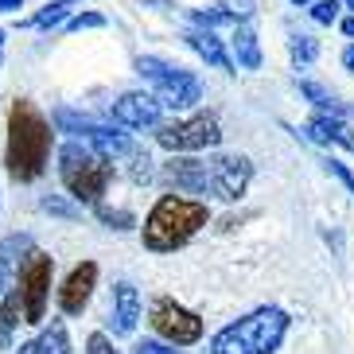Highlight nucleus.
<instances>
[{"instance_id": "20", "label": "nucleus", "mask_w": 354, "mask_h": 354, "mask_svg": "<svg viewBox=\"0 0 354 354\" xmlns=\"http://www.w3.org/2000/svg\"><path fill=\"white\" fill-rule=\"evenodd\" d=\"M66 8H71V0H55V4H47L32 24H35V28H55V24H63Z\"/></svg>"}, {"instance_id": "25", "label": "nucleus", "mask_w": 354, "mask_h": 354, "mask_svg": "<svg viewBox=\"0 0 354 354\" xmlns=\"http://www.w3.org/2000/svg\"><path fill=\"white\" fill-rule=\"evenodd\" d=\"M133 354H179L176 346H167V343H152V339H145V343H136Z\"/></svg>"}, {"instance_id": "10", "label": "nucleus", "mask_w": 354, "mask_h": 354, "mask_svg": "<svg viewBox=\"0 0 354 354\" xmlns=\"http://www.w3.org/2000/svg\"><path fill=\"white\" fill-rule=\"evenodd\" d=\"M113 121L125 129H152L160 121V102L152 94H125L113 102Z\"/></svg>"}, {"instance_id": "28", "label": "nucleus", "mask_w": 354, "mask_h": 354, "mask_svg": "<svg viewBox=\"0 0 354 354\" xmlns=\"http://www.w3.org/2000/svg\"><path fill=\"white\" fill-rule=\"evenodd\" d=\"M222 4H230V16H250L253 12V0H222Z\"/></svg>"}, {"instance_id": "4", "label": "nucleus", "mask_w": 354, "mask_h": 354, "mask_svg": "<svg viewBox=\"0 0 354 354\" xmlns=\"http://www.w3.org/2000/svg\"><path fill=\"white\" fill-rule=\"evenodd\" d=\"M59 176H63V187L71 191L78 203H97L113 179V164L105 152L90 145H66L59 152Z\"/></svg>"}, {"instance_id": "15", "label": "nucleus", "mask_w": 354, "mask_h": 354, "mask_svg": "<svg viewBox=\"0 0 354 354\" xmlns=\"http://www.w3.org/2000/svg\"><path fill=\"white\" fill-rule=\"evenodd\" d=\"M16 354H71V335H66V323L55 319L51 327H43L32 343H24Z\"/></svg>"}, {"instance_id": "24", "label": "nucleus", "mask_w": 354, "mask_h": 354, "mask_svg": "<svg viewBox=\"0 0 354 354\" xmlns=\"http://www.w3.org/2000/svg\"><path fill=\"white\" fill-rule=\"evenodd\" d=\"M86 354H117V351H113V343H109L102 331H94L90 339H86Z\"/></svg>"}, {"instance_id": "23", "label": "nucleus", "mask_w": 354, "mask_h": 354, "mask_svg": "<svg viewBox=\"0 0 354 354\" xmlns=\"http://www.w3.org/2000/svg\"><path fill=\"white\" fill-rule=\"evenodd\" d=\"M97 218H102L105 226H113V230H129V226H133V214H129V210H109V207H97Z\"/></svg>"}, {"instance_id": "18", "label": "nucleus", "mask_w": 354, "mask_h": 354, "mask_svg": "<svg viewBox=\"0 0 354 354\" xmlns=\"http://www.w3.org/2000/svg\"><path fill=\"white\" fill-rule=\"evenodd\" d=\"M20 315H24V300H20V288H12L4 300H0V339L8 343V331L20 323Z\"/></svg>"}, {"instance_id": "2", "label": "nucleus", "mask_w": 354, "mask_h": 354, "mask_svg": "<svg viewBox=\"0 0 354 354\" xmlns=\"http://www.w3.org/2000/svg\"><path fill=\"white\" fill-rule=\"evenodd\" d=\"M210 222L207 203L198 198H179V195H164L152 207V214L145 218V250L152 253H176L179 245H187L198 230Z\"/></svg>"}, {"instance_id": "26", "label": "nucleus", "mask_w": 354, "mask_h": 354, "mask_svg": "<svg viewBox=\"0 0 354 354\" xmlns=\"http://www.w3.org/2000/svg\"><path fill=\"white\" fill-rule=\"evenodd\" d=\"M102 16H97V12H86V16H74V20H71V28H74V32H82V28H102Z\"/></svg>"}, {"instance_id": "27", "label": "nucleus", "mask_w": 354, "mask_h": 354, "mask_svg": "<svg viewBox=\"0 0 354 354\" xmlns=\"http://www.w3.org/2000/svg\"><path fill=\"white\" fill-rule=\"evenodd\" d=\"M323 164H327V171H335V176L343 179V187H346V191H354V176L346 171L343 164H339V160H323Z\"/></svg>"}, {"instance_id": "19", "label": "nucleus", "mask_w": 354, "mask_h": 354, "mask_svg": "<svg viewBox=\"0 0 354 354\" xmlns=\"http://www.w3.org/2000/svg\"><path fill=\"white\" fill-rule=\"evenodd\" d=\"M292 59L296 63H315V55H319V43L312 39V35H292Z\"/></svg>"}, {"instance_id": "8", "label": "nucleus", "mask_w": 354, "mask_h": 354, "mask_svg": "<svg viewBox=\"0 0 354 354\" xmlns=\"http://www.w3.org/2000/svg\"><path fill=\"white\" fill-rule=\"evenodd\" d=\"M250 179H253L250 156H222L210 164V195L222 198V203H238L250 187Z\"/></svg>"}, {"instance_id": "6", "label": "nucleus", "mask_w": 354, "mask_h": 354, "mask_svg": "<svg viewBox=\"0 0 354 354\" xmlns=\"http://www.w3.org/2000/svg\"><path fill=\"white\" fill-rule=\"evenodd\" d=\"M152 327L171 346H187L203 335V319L195 312H187L183 304H176L171 296H156L152 300Z\"/></svg>"}, {"instance_id": "35", "label": "nucleus", "mask_w": 354, "mask_h": 354, "mask_svg": "<svg viewBox=\"0 0 354 354\" xmlns=\"http://www.w3.org/2000/svg\"><path fill=\"white\" fill-rule=\"evenodd\" d=\"M0 43H4V32H0Z\"/></svg>"}, {"instance_id": "30", "label": "nucleus", "mask_w": 354, "mask_h": 354, "mask_svg": "<svg viewBox=\"0 0 354 354\" xmlns=\"http://www.w3.org/2000/svg\"><path fill=\"white\" fill-rule=\"evenodd\" d=\"M343 66L354 74V47H346V51H343Z\"/></svg>"}, {"instance_id": "11", "label": "nucleus", "mask_w": 354, "mask_h": 354, "mask_svg": "<svg viewBox=\"0 0 354 354\" xmlns=\"http://www.w3.org/2000/svg\"><path fill=\"white\" fill-rule=\"evenodd\" d=\"M94 284H97V265L94 261H82V265L66 277L63 288H59V308H63L66 315H78L86 308V300H90Z\"/></svg>"}, {"instance_id": "21", "label": "nucleus", "mask_w": 354, "mask_h": 354, "mask_svg": "<svg viewBox=\"0 0 354 354\" xmlns=\"http://www.w3.org/2000/svg\"><path fill=\"white\" fill-rule=\"evenodd\" d=\"M300 94H304V97H312V102L319 105V109H331V113H343V109L335 105V97L327 94L323 86H315V82H300Z\"/></svg>"}, {"instance_id": "32", "label": "nucleus", "mask_w": 354, "mask_h": 354, "mask_svg": "<svg viewBox=\"0 0 354 354\" xmlns=\"http://www.w3.org/2000/svg\"><path fill=\"white\" fill-rule=\"evenodd\" d=\"M343 32H346V35H351V39H354V16H351V20H343Z\"/></svg>"}, {"instance_id": "31", "label": "nucleus", "mask_w": 354, "mask_h": 354, "mask_svg": "<svg viewBox=\"0 0 354 354\" xmlns=\"http://www.w3.org/2000/svg\"><path fill=\"white\" fill-rule=\"evenodd\" d=\"M24 0H0V12H12V8H20Z\"/></svg>"}, {"instance_id": "22", "label": "nucleus", "mask_w": 354, "mask_h": 354, "mask_svg": "<svg viewBox=\"0 0 354 354\" xmlns=\"http://www.w3.org/2000/svg\"><path fill=\"white\" fill-rule=\"evenodd\" d=\"M339 8H343L339 0H315L312 4V20L315 24H335L339 20Z\"/></svg>"}, {"instance_id": "7", "label": "nucleus", "mask_w": 354, "mask_h": 354, "mask_svg": "<svg viewBox=\"0 0 354 354\" xmlns=\"http://www.w3.org/2000/svg\"><path fill=\"white\" fill-rule=\"evenodd\" d=\"M55 261L47 253H32L20 269V300H24V323H43L47 312V292H51Z\"/></svg>"}, {"instance_id": "12", "label": "nucleus", "mask_w": 354, "mask_h": 354, "mask_svg": "<svg viewBox=\"0 0 354 354\" xmlns=\"http://www.w3.org/2000/svg\"><path fill=\"white\" fill-rule=\"evenodd\" d=\"M164 179L167 183H176L179 191H195V195L210 191V167L198 164V160H167Z\"/></svg>"}, {"instance_id": "14", "label": "nucleus", "mask_w": 354, "mask_h": 354, "mask_svg": "<svg viewBox=\"0 0 354 354\" xmlns=\"http://www.w3.org/2000/svg\"><path fill=\"white\" fill-rule=\"evenodd\" d=\"M308 136L319 140V145H343V148L354 152V133L346 129L343 117H327V113L312 117V121H308Z\"/></svg>"}, {"instance_id": "16", "label": "nucleus", "mask_w": 354, "mask_h": 354, "mask_svg": "<svg viewBox=\"0 0 354 354\" xmlns=\"http://www.w3.org/2000/svg\"><path fill=\"white\" fill-rule=\"evenodd\" d=\"M187 43L195 47L198 55H203V59H207L210 66H214V71L234 74V59L226 55V47H222V39H218L214 32H191V35H187Z\"/></svg>"}, {"instance_id": "9", "label": "nucleus", "mask_w": 354, "mask_h": 354, "mask_svg": "<svg viewBox=\"0 0 354 354\" xmlns=\"http://www.w3.org/2000/svg\"><path fill=\"white\" fill-rule=\"evenodd\" d=\"M160 102V109H191V105L203 97V82H198L195 74L187 71H167L156 78V94H152Z\"/></svg>"}, {"instance_id": "3", "label": "nucleus", "mask_w": 354, "mask_h": 354, "mask_svg": "<svg viewBox=\"0 0 354 354\" xmlns=\"http://www.w3.org/2000/svg\"><path fill=\"white\" fill-rule=\"evenodd\" d=\"M288 323L292 319L284 308H257L238 323L222 327L210 339V354H277L288 335Z\"/></svg>"}, {"instance_id": "17", "label": "nucleus", "mask_w": 354, "mask_h": 354, "mask_svg": "<svg viewBox=\"0 0 354 354\" xmlns=\"http://www.w3.org/2000/svg\"><path fill=\"white\" fill-rule=\"evenodd\" d=\"M234 55H238V66H245V71H257L261 66V47H257V35L250 32V28H234Z\"/></svg>"}, {"instance_id": "29", "label": "nucleus", "mask_w": 354, "mask_h": 354, "mask_svg": "<svg viewBox=\"0 0 354 354\" xmlns=\"http://www.w3.org/2000/svg\"><path fill=\"white\" fill-rule=\"evenodd\" d=\"M8 277H12V265L0 257V296H4V288H8Z\"/></svg>"}, {"instance_id": "33", "label": "nucleus", "mask_w": 354, "mask_h": 354, "mask_svg": "<svg viewBox=\"0 0 354 354\" xmlns=\"http://www.w3.org/2000/svg\"><path fill=\"white\" fill-rule=\"evenodd\" d=\"M346 8H354V0H346Z\"/></svg>"}, {"instance_id": "1", "label": "nucleus", "mask_w": 354, "mask_h": 354, "mask_svg": "<svg viewBox=\"0 0 354 354\" xmlns=\"http://www.w3.org/2000/svg\"><path fill=\"white\" fill-rule=\"evenodd\" d=\"M47 156H51V125L32 102H16L8 113V152H4L8 176L16 183H32L43 176Z\"/></svg>"}, {"instance_id": "34", "label": "nucleus", "mask_w": 354, "mask_h": 354, "mask_svg": "<svg viewBox=\"0 0 354 354\" xmlns=\"http://www.w3.org/2000/svg\"><path fill=\"white\" fill-rule=\"evenodd\" d=\"M296 4H308V0H296Z\"/></svg>"}, {"instance_id": "13", "label": "nucleus", "mask_w": 354, "mask_h": 354, "mask_svg": "<svg viewBox=\"0 0 354 354\" xmlns=\"http://www.w3.org/2000/svg\"><path fill=\"white\" fill-rule=\"evenodd\" d=\"M113 335H133L136 331V319H140V296H136V288L129 281H121L113 288Z\"/></svg>"}, {"instance_id": "5", "label": "nucleus", "mask_w": 354, "mask_h": 354, "mask_svg": "<svg viewBox=\"0 0 354 354\" xmlns=\"http://www.w3.org/2000/svg\"><path fill=\"white\" fill-rule=\"evenodd\" d=\"M156 140L167 152H198V148H214L222 140V129L210 113L187 117V121H171L156 133Z\"/></svg>"}]
</instances>
